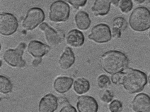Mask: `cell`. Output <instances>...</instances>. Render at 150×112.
Returning <instances> with one entry per match:
<instances>
[{"instance_id":"1","label":"cell","mask_w":150,"mask_h":112,"mask_svg":"<svg viewBox=\"0 0 150 112\" xmlns=\"http://www.w3.org/2000/svg\"><path fill=\"white\" fill-rule=\"evenodd\" d=\"M100 64L107 73L113 74L123 71L128 66L129 59L123 52L112 50L104 53L100 56Z\"/></svg>"},{"instance_id":"2","label":"cell","mask_w":150,"mask_h":112,"mask_svg":"<svg viewBox=\"0 0 150 112\" xmlns=\"http://www.w3.org/2000/svg\"><path fill=\"white\" fill-rule=\"evenodd\" d=\"M147 82L146 74L139 70L130 68L123 74L121 84L130 94L141 91Z\"/></svg>"},{"instance_id":"3","label":"cell","mask_w":150,"mask_h":112,"mask_svg":"<svg viewBox=\"0 0 150 112\" xmlns=\"http://www.w3.org/2000/svg\"><path fill=\"white\" fill-rule=\"evenodd\" d=\"M129 24L131 28L136 32L147 30L150 28V11L144 6L136 8L130 15Z\"/></svg>"},{"instance_id":"4","label":"cell","mask_w":150,"mask_h":112,"mask_svg":"<svg viewBox=\"0 0 150 112\" xmlns=\"http://www.w3.org/2000/svg\"><path fill=\"white\" fill-rule=\"evenodd\" d=\"M70 7L69 4L62 0H58L53 2L50 8L49 18L56 22H65L69 17Z\"/></svg>"},{"instance_id":"5","label":"cell","mask_w":150,"mask_h":112,"mask_svg":"<svg viewBox=\"0 0 150 112\" xmlns=\"http://www.w3.org/2000/svg\"><path fill=\"white\" fill-rule=\"evenodd\" d=\"M24 42L20 43L15 49L7 50L3 55V59L9 65L13 67L23 68L26 64L22 56L26 47Z\"/></svg>"},{"instance_id":"6","label":"cell","mask_w":150,"mask_h":112,"mask_svg":"<svg viewBox=\"0 0 150 112\" xmlns=\"http://www.w3.org/2000/svg\"><path fill=\"white\" fill-rule=\"evenodd\" d=\"M87 38L89 40L97 44L107 43L112 38L111 29L105 23H98L92 27Z\"/></svg>"},{"instance_id":"7","label":"cell","mask_w":150,"mask_h":112,"mask_svg":"<svg viewBox=\"0 0 150 112\" xmlns=\"http://www.w3.org/2000/svg\"><path fill=\"white\" fill-rule=\"evenodd\" d=\"M45 14L40 8L34 7L30 8L27 12L22 23L23 27L27 30H32L43 21Z\"/></svg>"},{"instance_id":"8","label":"cell","mask_w":150,"mask_h":112,"mask_svg":"<svg viewBox=\"0 0 150 112\" xmlns=\"http://www.w3.org/2000/svg\"><path fill=\"white\" fill-rule=\"evenodd\" d=\"M18 26V20L12 14L3 12L0 16V32L4 36L11 35L16 31Z\"/></svg>"},{"instance_id":"9","label":"cell","mask_w":150,"mask_h":112,"mask_svg":"<svg viewBox=\"0 0 150 112\" xmlns=\"http://www.w3.org/2000/svg\"><path fill=\"white\" fill-rule=\"evenodd\" d=\"M76 106L79 112H96L98 108V103L95 99L88 95L78 97Z\"/></svg>"},{"instance_id":"10","label":"cell","mask_w":150,"mask_h":112,"mask_svg":"<svg viewBox=\"0 0 150 112\" xmlns=\"http://www.w3.org/2000/svg\"><path fill=\"white\" fill-rule=\"evenodd\" d=\"M39 27L44 32L47 42L52 46L58 45L64 38V34L59 33L46 23L41 24Z\"/></svg>"},{"instance_id":"11","label":"cell","mask_w":150,"mask_h":112,"mask_svg":"<svg viewBox=\"0 0 150 112\" xmlns=\"http://www.w3.org/2000/svg\"><path fill=\"white\" fill-rule=\"evenodd\" d=\"M58 98L52 94H48L40 100L39 110L41 112H53L57 108Z\"/></svg>"},{"instance_id":"12","label":"cell","mask_w":150,"mask_h":112,"mask_svg":"<svg viewBox=\"0 0 150 112\" xmlns=\"http://www.w3.org/2000/svg\"><path fill=\"white\" fill-rule=\"evenodd\" d=\"M66 41L70 47L78 48L84 44L85 37L81 30L78 29H73L67 33L66 36Z\"/></svg>"},{"instance_id":"13","label":"cell","mask_w":150,"mask_h":112,"mask_svg":"<svg viewBox=\"0 0 150 112\" xmlns=\"http://www.w3.org/2000/svg\"><path fill=\"white\" fill-rule=\"evenodd\" d=\"M132 106L136 112H150V97L144 93L137 94L133 99Z\"/></svg>"},{"instance_id":"14","label":"cell","mask_w":150,"mask_h":112,"mask_svg":"<svg viewBox=\"0 0 150 112\" xmlns=\"http://www.w3.org/2000/svg\"><path fill=\"white\" fill-rule=\"evenodd\" d=\"M28 51L33 56L42 57L46 54L50 49L48 45L37 40L31 41L28 45Z\"/></svg>"},{"instance_id":"15","label":"cell","mask_w":150,"mask_h":112,"mask_svg":"<svg viewBox=\"0 0 150 112\" xmlns=\"http://www.w3.org/2000/svg\"><path fill=\"white\" fill-rule=\"evenodd\" d=\"M110 0H95L91 8L93 15L101 17L106 15L110 8Z\"/></svg>"},{"instance_id":"16","label":"cell","mask_w":150,"mask_h":112,"mask_svg":"<svg viewBox=\"0 0 150 112\" xmlns=\"http://www.w3.org/2000/svg\"><path fill=\"white\" fill-rule=\"evenodd\" d=\"M75 60V55L71 48L70 46H67L59 60V66L63 70H67L74 64Z\"/></svg>"},{"instance_id":"17","label":"cell","mask_w":150,"mask_h":112,"mask_svg":"<svg viewBox=\"0 0 150 112\" xmlns=\"http://www.w3.org/2000/svg\"><path fill=\"white\" fill-rule=\"evenodd\" d=\"M74 81L71 77L65 76L57 77L54 83L55 90L60 94H63L68 92L71 88Z\"/></svg>"},{"instance_id":"18","label":"cell","mask_w":150,"mask_h":112,"mask_svg":"<svg viewBox=\"0 0 150 112\" xmlns=\"http://www.w3.org/2000/svg\"><path fill=\"white\" fill-rule=\"evenodd\" d=\"M74 21L78 29L81 31L87 30L91 24V21L88 14L83 11H79L76 14Z\"/></svg>"},{"instance_id":"19","label":"cell","mask_w":150,"mask_h":112,"mask_svg":"<svg viewBox=\"0 0 150 112\" xmlns=\"http://www.w3.org/2000/svg\"><path fill=\"white\" fill-rule=\"evenodd\" d=\"M90 88L89 81L84 77L79 78L74 82L73 89L77 94H82L87 92Z\"/></svg>"},{"instance_id":"20","label":"cell","mask_w":150,"mask_h":112,"mask_svg":"<svg viewBox=\"0 0 150 112\" xmlns=\"http://www.w3.org/2000/svg\"><path fill=\"white\" fill-rule=\"evenodd\" d=\"M12 88V84L7 77L1 75L0 76V91L3 94H6L11 92Z\"/></svg>"},{"instance_id":"21","label":"cell","mask_w":150,"mask_h":112,"mask_svg":"<svg viewBox=\"0 0 150 112\" xmlns=\"http://www.w3.org/2000/svg\"><path fill=\"white\" fill-rule=\"evenodd\" d=\"M99 97L100 99L103 102L108 103L110 102L114 97V94L111 90L104 89L99 92Z\"/></svg>"},{"instance_id":"22","label":"cell","mask_w":150,"mask_h":112,"mask_svg":"<svg viewBox=\"0 0 150 112\" xmlns=\"http://www.w3.org/2000/svg\"><path fill=\"white\" fill-rule=\"evenodd\" d=\"M112 25V27L118 28L122 31L125 30L127 28L128 23L124 18L118 16L113 19Z\"/></svg>"},{"instance_id":"23","label":"cell","mask_w":150,"mask_h":112,"mask_svg":"<svg viewBox=\"0 0 150 112\" xmlns=\"http://www.w3.org/2000/svg\"><path fill=\"white\" fill-rule=\"evenodd\" d=\"M118 6L120 11L123 13H127L132 9L133 2L131 0H122Z\"/></svg>"},{"instance_id":"24","label":"cell","mask_w":150,"mask_h":112,"mask_svg":"<svg viewBox=\"0 0 150 112\" xmlns=\"http://www.w3.org/2000/svg\"><path fill=\"white\" fill-rule=\"evenodd\" d=\"M97 84L100 89H104L108 87L110 84L111 82L109 77L107 75L102 74L98 78Z\"/></svg>"},{"instance_id":"25","label":"cell","mask_w":150,"mask_h":112,"mask_svg":"<svg viewBox=\"0 0 150 112\" xmlns=\"http://www.w3.org/2000/svg\"><path fill=\"white\" fill-rule=\"evenodd\" d=\"M122 102L117 100H114L109 104V109L111 112H120L122 109Z\"/></svg>"},{"instance_id":"26","label":"cell","mask_w":150,"mask_h":112,"mask_svg":"<svg viewBox=\"0 0 150 112\" xmlns=\"http://www.w3.org/2000/svg\"><path fill=\"white\" fill-rule=\"evenodd\" d=\"M75 9H78L84 6L87 0H65Z\"/></svg>"},{"instance_id":"27","label":"cell","mask_w":150,"mask_h":112,"mask_svg":"<svg viewBox=\"0 0 150 112\" xmlns=\"http://www.w3.org/2000/svg\"><path fill=\"white\" fill-rule=\"evenodd\" d=\"M123 73L119 72L112 74L111 77L112 82L115 85L121 84Z\"/></svg>"},{"instance_id":"28","label":"cell","mask_w":150,"mask_h":112,"mask_svg":"<svg viewBox=\"0 0 150 112\" xmlns=\"http://www.w3.org/2000/svg\"><path fill=\"white\" fill-rule=\"evenodd\" d=\"M121 31L120 29L112 27L111 29V34L112 38L117 39L120 38L122 34Z\"/></svg>"},{"instance_id":"29","label":"cell","mask_w":150,"mask_h":112,"mask_svg":"<svg viewBox=\"0 0 150 112\" xmlns=\"http://www.w3.org/2000/svg\"><path fill=\"white\" fill-rule=\"evenodd\" d=\"M60 112H76L77 111L76 108L69 103L64 105L61 109Z\"/></svg>"},{"instance_id":"30","label":"cell","mask_w":150,"mask_h":112,"mask_svg":"<svg viewBox=\"0 0 150 112\" xmlns=\"http://www.w3.org/2000/svg\"><path fill=\"white\" fill-rule=\"evenodd\" d=\"M41 57L36 58L33 61L32 64L33 66L36 67L39 65L42 62Z\"/></svg>"},{"instance_id":"31","label":"cell","mask_w":150,"mask_h":112,"mask_svg":"<svg viewBox=\"0 0 150 112\" xmlns=\"http://www.w3.org/2000/svg\"><path fill=\"white\" fill-rule=\"evenodd\" d=\"M58 103L60 104H64L69 103L67 99L64 97H60L58 99Z\"/></svg>"},{"instance_id":"32","label":"cell","mask_w":150,"mask_h":112,"mask_svg":"<svg viewBox=\"0 0 150 112\" xmlns=\"http://www.w3.org/2000/svg\"><path fill=\"white\" fill-rule=\"evenodd\" d=\"M111 4L115 7L118 6L120 2V0H110Z\"/></svg>"},{"instance_id":"33","label":"cell","mask_w":150,"mask_h":112,"mask_svg":"<svg viewBox=\"0 0 150 112\" xmlns=\"http://www.w3.org/2000/svg\"><path fill=\"white\" fill-rule=\"evenodd\" d=\"M136 4H140L144 3L145 0H133Z\"/></svg>"},{"instance_id":"34","label":"cell","mask_w":150,"mask_h":112,"mask_svg":"<svg viewBox=\"0 0 150 112\" xmlns=\"http://www.w3.org/2000/svg\"><path fill=\"white\" fill-rule=\"evenodd\" d=\"M148 37L149 39L150 40V30L149 31L148 33Z\"/></svg>"},{"instance_id":"35","label":"cell","mask_w":150,"mask_h":112,"mask_svg":"<svg viewBox=\"0 0 150 112\" xmlns=\"http://www.w3.org/2000/svg\"><path fill=\"white\" fill-rule=\"evenodd\" d=\"M148 80H149V86L150 87V75L149 76V77H148Z\"/></svg>"},{"instance_id":"36","label":"cell","mask_w":150,"mask_h":112,"mask_svg":"<svg viewBox=\"0 0 150 112\" xmlns=\"http://www.w3.org/2000/svg\"><path fill=\"white\" fill-rule=\"evenodd\" d=\"M149 2L150 3V0H148Z\"/></svg>"}]
</instances>
